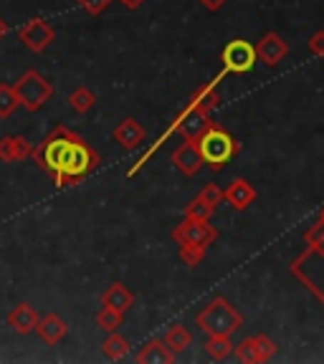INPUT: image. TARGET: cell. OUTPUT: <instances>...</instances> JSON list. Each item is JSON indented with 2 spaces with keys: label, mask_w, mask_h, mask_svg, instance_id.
I'll list each match as a JSON object with an SVG mask.
<instances>
[{
  "label": "cell",
  "mask_w": 324,
  "mask_h": 364,
  "mask_svg": "<svg viewBox=\"0 0 324 364\" xmlns=\"http://www.w3.org/2000/svg\"><path fill=\"white\" fill-rule=\"evenodd\" d=\"M31 159L51 177L56 188H74L102 165L97 149L91 147L79 132L68 129L66 124L53 127L41 139V144L33 147Z\"/></svg>",
  "instance_id": "obj_1"
},
{
  "label": "cell",
  "mask_w": 324,
  "mask_h": 364,
  "mask_svg": "<svg viewBox=\"0 0 324 364\" xmlns=\"http://www.w3.org/2000/svg\"><path fill=\"white\" fill-rule=\"evenodd\" d=\"M195 142H198V149H200V154H203V162L211 167L213 172H221L223 167L241 152L239 139H236L223 124H218V122H213Z\"/></svg>",
  "instance_id": "obj_2"
},
{
  "label": "cell",
  "mask_w": 324,
  "mask_h": 364,
  "mask_svg": "<svg viewBox=\"0 0 324 364\" xmlns=\"http://www.w3.org/2000/svg\"><path fill=\"white\" fill-rule=\"evenodd\" d=\"M195 326H198L200 331H205V336L208 334L231 336L234 331H239L241 326H244V316H241V311L228 301L226 296H213L211 301L198 311Z\"/></svg>",
  "instance_id": "obj_3"
},
{
  "label": "cell",
  "mask_w": 324,
  "mask_h": 364,
  "mask_svg": "<svg viewBox=\"0 0 324 364\" xmlns=\"http://www.w3.org/2000/svg\"><path fill=\"white\" fill-rule=\"evenodd\" d=\"M16 89V97L21 109H26L28 114H36L46 107V104L51 102L53 97V84L41 74L38 68H28V71H23L21 79L13 84Z\"/></svg>",
  "instance_id": "obj_4"
},
{
  "label": "cell",
  "mask_w": 324,
  "mask_h": 364,
  "mask_svg": "<svg viewBox=\"0 0 324 364\" xmlns=\"http://www.w3.org/2000/svg\"><path fill=\"white\" fill-rule=\"evenodd\" d=\"M256 46L246 38H234L228 41L226 48L221 51V63L226 74H249L254 63H256Z\"/></svg>",
  "instance_id": "obj_5"
},
{
  "label": "cell",
  "mask_w": 324,
  "mask_h": 364,
  "mask_svg": "<svg viewBox=\"0 0 324 364\" xmlns=\"http://www.w3.org/2000/svg\"><path fill=\"white\" fill-rule=\"evenodd\" d=\"M211 124H213L211 112L193 107V104H185V109H180V112L175 114V119L167 127L172 129V134H180L182 139H198Z\"/></svg>",
  "instance_id": "obj_6"
},
{
  "label": "cell",
  "mask_w": 324,
  "mask_h": 364,
  "mask_svg": "<svg viewBox=\"0 0 324 364\" xmlns=\"http://www.w3.org/2000/svg\"><path fill=\"white\" fill-rule=\"evenodd\" d=\"M172 240L175 243H190V245H213L218 240V228L211 225V220H200V218H185L180 225L172 228Z\"/></svg>",
  "instance_id": "obj_7"
},
{
  "label": "cell",
  "mask_w": 324,
  "mask_h": 364,
  "mask_svg": "<svg viewBox=\"0 0 324 364\" xmlns=\"http://www.w3.org/2000/svg\"><path fill=\"white\" fill-rule=\"evenodd\" d=\"M18 38L31 53H43L56 41V31L46 18H31L18 28Z\"/></svg>",
  "instance_id": "obj_8"
},
{
  "label": "cell",
  "mask_w": 324,
  "mask_h": 364,
  "mask_svg": "<svg viewBox=\"0 0 324 364\" xmlns=\"http://www.w3.org/2000/svg\"><path fill=\"white\" fill-rule=\"evenodd\" d=\"M254 46H256V58L268 68L279 66V63L289 56V43H286L279 33H273V31L263 33Z\"/></svg>",
  "instance_id": "obj_9"
},
{
  "label": "cell",
  "mask_w": 324,
  "mask_h": 364,
  "mask_svg": "<svg viewBox=\"0 0 324 364\" xmlns=\"http://www.w3.org/2000/svg\"><path fill=\"white\" fill-rule=\"evenodd\" d=\"M172 165L180 170V175L185 177H195L200 170L205 167L203 162V154L198 149V142L195 139H182L180 147L172 152Z\"/></svg>",
  "instance_id": "obj_10"
},
{
  "label": "cell",
  "mask_w": 324,
  "mask_h": 364,
  "mask_svg": "<svg viewBox=\"0 0 324 364\" xmlns=\"http://www.w3.org/2000/svg\"><path fill=\"white\" fill-rule=\"evenodd\" d=\"M256 198H258L256 188H254L246 177H236V180L231 182L226 190H223V203L231 205V208H234V210H239V213L249 210L251 205L256 203Z\"/></svg>",
  "instance_id": "obj_11"
},
{
  "label": "cell",
  "mask_w": 324,
  "mask_h": 364,
  "mask_svg": "<svg viewBox=\"0 0 324 364\" xmlns=\"http://www.w3.org/2000/svg\"><path fill=\"white\" fill-rule=\"evenodd\" d=\"M33 331L41 336V341H43V344H48V347H56L58 341L68 334V324L63 321L61 316H58V314H43V316H38V324H36Z\"/></svg>",
  "instance_id": "obj_12"
},
{
  "label": "cell",
  "mask_w": 324,
  "mask_h": 364,
  "mask_svg": "<svg viewBox=\"0 0 324 364\" xmlns=\"http://www.w3.org/2000/svg\"><path fill=\"white\" fill-rule=\"evenodd\" d=\"M112 139L120 144L122 149H137L145 142V127L137 119H132V117H127V119H122L120 124L112 129Z\"/></svg>",
  "instance_id": "obj_13"
},
{
  "label": "cell",
  "mask_w": 324,
  "mask_h": 364,
  "mask_svg": "<svg viewBox=\"0 0 324 364\" xmlns=\"http://www.w3.org/2000/svg\"><path fill=\"white\" fill-rule=\"evenodd\" d=\"M177 354L165 344V339H150L145 341V347L137 352V364H172Z\"/></svg>",
  "instance_id": "obj_14"
},
{
  "label": "cell",
  "mask_w": 324,
  "mask_h": 364,
  "mask_svg": "<svg viewBox=\"0 0 324 364\" xmlns=\"http://www.w3.org/2000/svg\"><path fill=\"white\" fill-rule=\"evenodd\" d=\"M33 154V144L23 134H8L0 139V162H23Z\"/></svg>",
  "instance_id": "obj_15"
},
{
  "label": "cell",
  "mask_w": 324,
  "mask_h": 364,
  "mask_svg": "<svg viewBox=\"0 0 324 364\" xmlns=\"http://www.w3.org/2000/svg\"><path fill=\"white\" fill-rule=\"evenodd\" d=\"M226 71H221V74L216 76L213 81H205V84H200L198 89L193 91V97H190L188 104H193V107H200L205 109V112H211V109H216L218 104H221V94H218V84H221L223 79H226Z\"/></svg>",
  "instance_id": "obj_16"
},
{
  "label": "cell",
  "mask_w": 324,
  "mask_h": 364,
  "mask_svg": "<svg viewBox=\"0 0 324 364\" xmlns=\"http://www.w3.org/2000/svg\"><path fill=\"white\" fill-rule=\"evenodd\" d=\"M38 324V311H36L31 304H18L8 314V326H11L16 334H31Z\"/></svg>",
  "instance_id": "obj_17"
},
{
  "label": "cell",
  "mask_w": 324,
  "mask_h": 364,
  "mask_svg": "<svg viewBox=\"0 0 324 364\" xmlns=\"http://www.w3.org/2000/svg\"><path fill=\"white\" fill-rule=\"evenodd\" d=\"M132 304H135V294H132L125 284H112V286H107V289H104L102 306L125 314L127 309H132Z\"/></svg>",
  "instance_id": "obj_18"
},
{
  "label": "cell",
  "mask_w": 324,
  "mask_h": 364,
  "mask_svg": "<svg viewBox=\"0 0 324 364\" xmlns=\"http://www.w3.org/2000/svg\"><path fill=\"white\" fill-rule=\"evenodd\" d=\"M205 354L211 359H216V362H223V359H228L234 354V341H231L228 334H208V339H205Z\"/></svg>",
  "instance_id": "obj_19"
},
{
  "label": "cell",
  "mask_w": 324,
  "mask_h": 364,
  "mask_svg": "<svg viewBox=\"0 0 324 364\" xmlns=\"http://www.w3.org/2000/svg\"><path fill=\"white\" fill-rule=\"evenodd\" d=\"M130 341L125 339V336H120L117 331H112V334L107 336V339L102 341V352L107 359H112V362H120V359H125L127 354H130Z\"/></svg>",
  "instance_id": "obj_20"
},
{
  "label": "cell",
  "mask_w": 324,
  "mask_h": 364,
  "mask_svg": "<svg viewBox=\"0 0 324 364\" xmlns=\"http://www.w3.org/2000/svg\"><path fill=\"white\" fill-rule=\"evenodd\" d=\"M162 339H165V344L175 354H182L185 349L190 347V344H193V336H190V331L185 329L182 324H172L170 329L165 331V336H162Z\"/></svg>",
  "instance_id": "obj_21"
},
{
  "label": "cell",
  "mask_w": 324,
  "mask_h": 364,
  "mask_svg": "<svg viewBox=\"0 0 324 364\" xmlns=\"http://www.w3.org/2000/svg\"><path fill=\"white\" fill-rule=\"evenodd\" d=\"M68 104L74 109L76 114H89L91 109L97 107V94L89 89V86H76L68 97Z\"/></svg>",
  "instance_id": "obj_22"
},
{
  "label": "cell",
  "mask_w": 324,
  "mask_h": 364,
  "mask_svg": "<svg viewBox=\"0 0 324 364\" xmlns=\"http://www.w3.org/2000/svg\"><path fill=\"white\" fill-rule=\"evenodd\" d=\"M304 243H307L309 253L324 258V220H317L314 225L307 228V233H304Z\"/></svg>",
  "instance_id": "obj_23"
},
{
  "label": "cell",
  "mask_w": 324,
  "mask_h": 364,
  "mask_svg": "<svg viewBox=\"0 0 324 364\" xmlns=\"http://www.w3.org/2000/svg\"><path fill=\"white\" fill-rule=\"evenodd\" d=\"M21 109L13 84H0V119H8Z\"/></svg>",
  "instance_id": "obj_24"
},
{
  "label": "cell",
  "mask_w": 324,
  "mask_h": 364,
  "mask_svg": "<svg viewBox=\"0 0 324 364\" xmlns=\"http://www.w3.org/2000/svg\"><path fill=\"white\" fill-rule=\"evenodd\" d=\"M234 354L239 362L244 364H261V357H258V349H256V339L254 336H246L244 341H239L234 347Z\"/></svg>",
  "instance_id": "obj_25"
},
{
  "label": "cell",
  "mask_w": 324,
  "mask_h": 364,
  "mask_svg": "<svg viewBox=\"0 0 324 364\" xmlns=\"http://www.w3.org/2000/svg\"><path fill=\"white\" fill-rule=\"evenodd\" d=\"M122 321H125V314L114 311V309L102 306V311L97 314V326L102 331H107V334H112V331H120Z\"/></svg>",
  "instance_id": "obj_26"
},
{
  "label": "cell",
  "mask_w": 324,
  "mask_h": 364,
  "mask_svg": "<svg viewBox=\"0 0 324 364\" xmlns=\"http://www.w3.org/2000/svg\"><path fill=\"white\" fill-rule=\"evenodd\" d=\"M205 250L203 245H190V243H180V261L188 268H195L205 261Z\"/></svg>",
  "instance_id": "obj_27"
},
{
  "label": "cell",
  "mask_w": 324,
  "mask_h": 364,
  "mask_svg": "<svg viewBox=\"0 0 324 364\" xmlns=\"http://www.w3.org/2000/svg\"><path fill=\"white\" fill-rule=\"evenodd\" d=\"M213 208L205 200H200L198 195H195L193 200H190L188 205H185V218H200V220H211L213 218Z\"/></svg>",
  "instance_id": "obj_28"
},
{
  "label": "cell",
  "mask_w": 324,
  "mask_h": 364,
  "mask_svg": "<svg viewBox=\"0 0 324 364\" xmlns=\"http://www.w3.org/2000/svg\"><path fill=\"white\" fill-rule=\"evenodd\" d=\"M198 198L205 200V203L211 205L213 210H218V205H223V190L218 188L216 182H208V185H205V188L198 193Z\"/></svg>",
  "instance_id": "obj_29"
},
{
  "label": "cell",
  "mask_w": 324,
  "mask_h": 364,
  "mask_svg": "<svg viewBox=\"0 0 324 364\" xmlns=\"http://www.w3.org/2000/svg\"><path fill=\"white\" fill-rule=\"evenodd\" d=\"M254 339H256V349H258V357H261V362H268V359L276 354V341H273L268 334H256Z\"/></svg>",
  "instance_id": "obj_30"
},
{
  "label": "cell",
  "mask_w": 324,
  "mask_h": 364,
  "mask_svg": "<svg viewBox=\"0 0 324 364\" xmlns=\"http://www.w3.org/2000/svg\"><path fill=\"white\" fill-rule=\"evenodd\" d=\"M74 3H79L81 11L89 13L91 18H97V16H102V13L107 11L112 0H74Z\"/></svg>",
  "instance_id": "obj_31"
},
{
  "label": "cell",
  "mask_w": 324,
  "mask_h": 364,
  "mask_svg": "<svg viewBox=\"0 0 324 364\" xmlns=\"http://www.w3.org/2000/svg\"><path fill=\"white\" fill-rule=\"evenodd\" d=\"M307 48L312 56H324V31H317V33L309 36Z\"/></svg>",
  "instance_id": "obj_32"
},
{
  "label": "cell",
  "mask_w": 324,
  "mask_h": 364,
  "mask_svg": "<svg viewBox=\"0 0 324 364\" xmlns=\"http://www.w3.org/2000/svg\"><path fill=\"white\" fill-rule=\"evenodd\" d=\"M198 3H200V6H203L208 13H218L223 6H226L228 0H198Z\"/></svg>",
  "instance_id": "obj_33"
},
{
  "label": "cell",
  "mask_w": 324,
  "mask_h": 364,
  "mask_svg": "<svg viewBox=\"0 0 324 364\" xmlns=\"http://www.w3.org/2000/svg\"><path fill=\"white\" fill-rule=\"evenodd\" d=\"M120 3H122V6L127 8V11H137V8L142 6L145 0H120Z\"/></svg>",
  "instance_id": "obj_34"
},
{
  "label": "cell",
  "mask_w": 324,
  "mask_h": 364,
  "mask_svg": "<svg viewBox=\"0 0 324 364\" xmlns=\"http://www.w3.org/2000/svg\"><path fill=\"white\" fill-rule=\"evenodd\" d=\"M6 33H8V23L3 21V18H0V41L6 38Z\"/></svg>",
  "instance_id": "obj_35"
},
{
  "label": "cell",
  "mask_w": 324,
  "mask_h": 364,
  "mask_svg": "<svg viewBox=\"0 0 324 364\" xmlns=\"http://www.w3.org/2000/svg\"><path fill=\"white\" fill-rule=\"evenodd\" d=\"M317 220H324V205L319 208V215H317Z\"/></svg>",
  "instance_id": "obj_36"
}]
</instances>
